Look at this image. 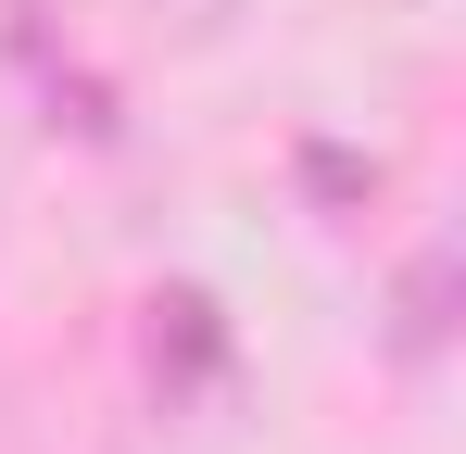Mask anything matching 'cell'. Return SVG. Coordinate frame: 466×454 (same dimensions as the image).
Listing matches in <instances>:
<instances>
[{"label": "cell", "mask_w": 466, "mask_h": 454, "mask_svg": "<svg viewBox=\"0 0 466 454\" xmlns=\"http://www.w3.org/2000/svg\"><path fill=\"white\" fill-rule=\"evenodd\" d=\"M454 341V240H429L390 291V354H441Z\"/></svg>", "instance_id": "cell-1"}]
</instances>
